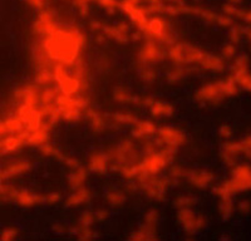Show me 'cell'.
Here are the masks:
<instances>
[{
	"label": "cell",
	"mask_w": 251,
	"mask_h": 241,
	"mask_svg": "<svg viewBox=\"0 0 251 241\" xmlns=\"http://www.w3.org/2000/svg\"><path fill=\"white\" fill-rule=\"evenodd\" d=\"M237 55V47L236 44L232 43H226L225 46L221 49V58H223L225 62L227 60H234Z\"/></svg>",
	"instance_id": "obj_43"
},
{
	"label": "cell",
	"mask_w": 251,
	"mask_h": 241,
	"mask_svg": "<svg viewBox=\"0 0 251 241\" xmlns=\"http://www.w3.org/2000/svg\"><path fill=\"white\" fill-rule=\"evenodd\" d=\"M219 136L220 138H223L224 141H227L231 138L232 136V128L228 124H223L219 127Z\"/></svg>",
	"instance_id": "obj_52"
},
{
	"label": "cell",
	"mask_w": 251,
	"mask_h": 241,
	"mask_svg": "<svg viewBox=\"0 0 251 241\" xmlns=\"http://www.w3.org/2000/svg\"><path fill=\"white\" fill-rule=\"evenodd\" d=\"M241 156V147H240V141H225L221 146V152L220 157L224 164L227 167H234L237 164V160Z\"/></svg>",
	"instance_id": "obj_16"
},
{
	"label": "cell",
	"mask_w": 251,
	"mask_h": 241,
	"mask_svg": "<svg viewBox=\"0 0 251 241\" xmlns=\"http://www.w3.org/2000/svg\"><path fill=\"white\" fill-rule=\"evenodd\" d=\"M219 213L224 220H228V218L232 217L235 213V205L232 198H223V200H220Z\"/></svg>",
	"instance_id": "obj_35"
},
{
	"label": "cell",
	"mask_w": 251,
	"mask_h": 241,
	"mask_svg": "<svg viewBox=\"0 0 251 241\" xmlns=\"http://www.w3.org/2000/svg\"><path fill=\"white\" fill-rule=\"evenodd\" d=\"M196 71L195 66H181V64H175L169 72H167V82L171 84L180 83L183 79L188 78L192 73Z\"/></svg>",
	"instance_id": "obj_23"
},
{
	"label": "cell",
	"mask_w": 251,
	"mask_h": 241,
	"mask_svg": "<svg viewBox=\"0 0 251 241\" xmlns=\"http://www.w3.org/2000/svg\"><path fill=\"white\" fill-rule=\"evenodd\" d=\"M201 69L203 71H208V72L212 73H220L224 72L226 68L225 60L221 57H217L215 54H210V53H206V55L203 57L202 62L200 63Z\"/></svg>",
	"instance_id": "obj_26"
},
{
	"label": "cell",
	"mask_w": 251,
	"mask_h": 241,
	"mask_svg": "<svg viewBox=\"0 0 251 241\" xmlns=\"http://www.w3.org/2000/svg\"><path fill=\"white\" fill-rule=\"evenodd\" d=\"M138 77L142 80L145 84H152L154 83V80L157 78V72L154 71V68L149 64H145V66H140L138 69Z\"/></svg>",
	"instance_id": "obj_34"
},
{
	"label": "cell",
	"mask_w": 251,
	"mask_h": 241,
	"mask_svg": "<svg viewBox=\"0 0 251 241\" xmlns=\"http://www.w3.org/2000/svg\"><path fill=\"white\" fill-rule=\"evenodd\" d=\"M1 181H3V177H1V172H0V186L3 185V184H1Z\"/></svg>",
	"instance_id": "obj_63"
},
{
	"label": "cell",
	"mask_w": 251,
	"mask_h": 241,
	"mask_svg": "<svg viewBox=\"0 0 251 241\" xmlns=\"http://www.w3.org/2000/svg\"><path fill=\"white\" fill-rule=\"evenodd\" d=\"M60 200H62V195L59 193H55V191L44 195V204L55 205L58 202H60Z\"/></svg>",
	"instance_id": "obj_51"
},
{
	"label": "cell",
	"mask_w": 251,
	"mask_h": 241,
	"mask_svg": "<svg viewBox=\"0 0 251 241\" xmlns=\"http://www.w3.org/2000/svg\"><path fill=\"white\" fill-rule=\"evenodd\" d=\"M145 140L146 141H143L142 146H141V151H142L143 155H150V153L157 152L158 149H161L165 146L158 137H157V140H149V138H145Z\"/></svg>",
	"instance_id": "obj_36"
},
{
	"label": "cell",
	"mask_w": 251,
	"mask_h": 241,
	"mask_svg": "<svg viewBox=\"0 0 251 241\" xmlns=\"http://www.w3.org/2000/svg\"><path fill=\"white\" fill-rule=\"evenodd\" d=\"M60 162H62L63 165H66V166L69 167L71 169H77V167L80 166L79 161L75 160V158H73V157H69V156H66V155L63 156V158L60 160Z\"/></svg>",
	"instance_id": "obj_53"
},
{
	"label": "cell",
	"mask_w": 251,
	"mask_h": 241,
	"mask_svg": "<svg viewBox=\"0 0 251 241\" xmlns=\"http://www.w3.org/2000/svg\"><path fill=\"white\" fill-rule=\"evenodd\" d=\"M163 58H165V50H163L162 46L153 39L146 40L138 50L137 55L140 66H145V64L153 66L156 63H160Z\"/></svg>",
	"instance_id": "obj_12"
},
{
	"label": "cell",
	"mask_w": 251,
	"mask_h": 241,
	"mask_svg": "<svg viewBox=\"0 0 251 241\" xmlns=\"http://www.w3.org/2000/svg\"><path fill=\"white\" fill-rule=\"evenodd\" d=\"M227 3L234 4V5H239V4L243 3V0H227Z\"/></svg>",
	"instance_id": "obj_62"
},
{
	"label": "cell",
	"mask_w": 251,
	"mask_h": 241,
	"mask_svg": "<svg viewBox=\"0 0 251 241\" xmlns=\"http://www.w3.org/2000/svg\"><path fill=\"white\" fill-rule=\"evenodd\" d=\"M84 113H86V117L87 120H88L91 131L94 135H100V133L104 132V131L108 128L107 117H104L100 112H98L96 109L88 107V108H86Z\"/></svg>",
	"instance_id": "obj_19"
},
{
	"label": "cell",
	"mask_w": 251,
	"mask_h": 241,
	"mask_svg": "<svg viewBox=\"0 0 251 241\" xmlns=\"http://www.w3.org/2000/svg\"><path fill=\"white\" fill-rule=\"evenodd\" d=\"M243 20H245L246 23H251V9H249V10H245V13H244Z\"/></svg>",
	"instance_id": "obj_59"
},
{
	"label": "cell",
	"mask_w": 251,
	"mask_h": 241,
	"mask_svg": "<svg viewBox=\"0 0 251 241\" xmlns=\"http://www.w3.org/2000/svg\"><path fill=\"white\" fill-rule=\"evenodd\" d=\"M149 108L150 112H151V116L154 118L171 117L175 112L174 106L171 103H169V102H165V100L154 99Z\"/></svg>",
	"instance_id": "obj_27"
},
{
	"label": "cell",
	"mask_w": 251,
	"mask_h": 241,
	"mask_svg": "<svg viewBox=\"0 0 251 241\" xmlns=\"http://www.w3.org/2000/svg\"><path fill=\"white\" fill-rule=\"evenodd\" d=\"M29 132L25 128L18 133L6 135L0 138V152L1 153H14L19 151L22 147L28 146Z\"/></svg>",
	"instance_id": "obj_15"
},
{
	"label": "cell",
	"mask_w": 251,
	"mask_h": 241,
	"mask_svg": "<svg viewBox=\"0 0 251 241\" xmlns=\"http://www.w3.org/2000/svg\"><path fill=\"white\" fill-rule=\"evenodd\" d=\"M103 24L100 23V22H98V20H92L91 22V28L93 32H100V29H102Z\"/></svg>",
	"instance_id": "obj_58"
},
{
	"label": "cell",
	"mask_w": 251,
	"mask_h": 241,
	"mask_svg": "<svg viewBox=\"0 0 251 241\" xmlns=\"http://www.w3.org/2000/svg\"><path fill=\"white\" fill-rule=\"evenodd\" d=\"M54 102L59 112L60 120H66V122L79 120L86 108H88V99L80 95L59 93L55 97Z\"/></svg>",
	"instance_id": "obj_5"
},
{
	"label": "cell",
	"mask_w": 251,
	"mask_h": 241,
	"mask_svg": "<svg viewBox=\"0 0 251 241\" xmlns=\"http://www.w3.org/2000/svg\"><path fill=\"white\" fill-rule=\"evenodd\" d=\"M157 133V126L149 120H140L136 124L132 126V136L137 140H145L150 138Z\"/></svg>",
	"instance_id": "obj_22"
},
{
	"label": "cell",
	"mask_w": 251,
	"mask_h": 241,
	"mask_svg": "<svg viewBox=\"0 0 251 241\" xmlns=\"http://www.w3.org/2000/svg\"><path fill=\"white\" fill-rule=\"evenodd\" d=\"M94 222V214L92 211H83L79 215V218H78V224L83 225V226H91Z\"/></svg>",
	"instance_id": "obj_46"
},
{
	"label": "cell",
	"mask_w": 251,
	"mask_h": 241,
	"mask_svg": "<svg viewBox=\"0 0 251 241\" xmlns=\"http://www.w3.org/2000/svg\"><path fill=\"white\" fill-rule=\"evenodd\" d=\"M244 13H245V10H244V9L237 8V5H234V4L226 3L223 5V14L228 15V17H231L232 19H234V18H237V19H243Z\"/></svg>",
	"instance_id": "obj_40"
},
{
	"label": "cell",
	"mask_w": 251,
	"mask_h": 241,
	"mask_svg": "<svg viewBox=\"0 0 251 241\" xmlns=\"http://www.w3.org/2000/svg\"><path fill=\"white\" fill-rule=\"evenodd\" d=\"M157 226H158V225L146 224V222H142L140 229L133 231L132 235L129 236L128 239L133 241L157 240V239H158V236H157Z\"/></svg>",
	"instance_id": "obj_25"
},
{
	"label": "cell",
	"mask_w": 251,
	"mask_h": 241,
	"mask_svg": "<svg viewBox=\"0 0 251 241\" xmlns=\"http://www.w3.org/2000/svg\"><path fill=\"white\" fill-rule=\"evenodd\" d=\"M143 37L147 39H153L161 44L166 46H172L175 42V37L172 30L170 29L169 24L166 23V20L162 19L158 15L150 18L149 24H147V30L143 34Z\"/></svg>",
	"instance_id": "obj_9"
},
{
	"label": "cell",
	"mask_w": 251,
	"mask_h": 241,
	"mask_svg": "<svg viewBox=\"0 0 251 241\" xmlns=\"http://www.w3.org/2000/svg\"><path fill=\"white\" fill-rule=\"evenodd\" d=\"M71 234L75 235L78 240H93V239L97 238V235L91 229V226H83V225L79 224L77 226L72 227Z\"/></svg>",
	"instance_id": "obj_33"
},
{
	"label": "cell",
	"mask_w": 251,
	"mask_h": 241,
	"mask_svg": "<svg viewBox=\"0 0 251 241\" xmlns=\"http://www.w3.org/2000/svg\"><path fill=\"white\" fill-rule=\"evenodd\" d=\"M240 147H241V156H245L251 160V136L240 140Z\"/></svg>",
	"instance_id": "obj_47"
},
{
	"label": "cell",
	"mask_w": 251,
	"mask_h": 241,
	"mask_svg": "<svg viewBox=\"0 0 251 241\" xmlns=\"http://www.w3.org/2000/svg\"><path fill=\"white\" fill-rule=\"evenodd\" d=\"M92 200V193L91 190L87 187H80V189L75 190L71 195L67 197L66 200V207H78L82 205L88 204L89 201Z\"/></svg>",
	"instance_id": "obj_24"
},
{
	"label": "cell",
	"mask_w": 251,
	"mask_h": 241,
	"mask_svg": "<svg viewBox=\"0 0 251 241\" xmlns=\"http://www.w3.org/2000/svg\"><path fill=\"white\" fill-rule=\"evenodd\" d=\"M87 178H88V169H84V167L79 166L77 169H72L71 175L68 177L69 187H71V190L75 191V190L84 186Z\"/></svg>",
	"instance_id": "obj_30"
},
{
	"label": "cell",
	"mask_w": 251,
	"mask_h": 241,
	"mask_svg": "<svg viewBox=\"0 0 251 241\" xmlns=\"http://www.w3.org/2000/svg\"><path fill=\"white\" fill-rule=\"evenodd\" d=\"M156 135L165 146L172 147V148L176 149L178 147L183 146L186 144V141H187V137H186L183 131L171 126H162L160 128H157Z\"/></svg>",
	"instance_id": "obj_13"
},
{
	"label": "cell",
	"mask_w": 251,
	"mask_h": 241,
	"mask_svg": "<svg viewBox=\"0 0 251 241\" xmlns=\"http://www.w3.org/2000/svg\"><path fill=\"white\" fill-rule=\"evenodd\" d=\"M176 155V148L163 146L157 152L143 155L138 161V176L136 180H140L149 176L160 175L163 169L171 165Z\"/></svg>",
	"instance_id": "obj_4"
},
{
	"label": "cell",
	"mask_w": 251,
	"mask_h": 241,
	"mask_svg": "<svg viewBox=\"0 0 251 241\" xmlns=\"http://www.w3.org/2000/svg\"><path fill=\"white\" fill-rule=\"evenodd\" d=\"M243 37V26L235 25V24L232 26H230V32H228V40H230V43L236 44L237 46V44H240Z\"/></svg>",
	"instance_id": "obj_44"
},
{
	"label": "cell",
	"mask_w": 251,
	"mask_h": 241,
	"mask_svg": "<svg viewBox=\"0 0 251 241\" xmlns=\"http://www.w3.org/2000/svg\"><path fill=\"white\" fill-rule=\"evenodd\" d=\"M146 3L149 4V5H158L163 1V0H145Z\"/></svg>",
	"instance_id": "obj_60"
},
{
	"label": "cell",
	"mask_w": 251,
	"mask_h": 241,
	"mask_svg": "<svg viewBox=\"0 0 251 241\" xmlns=\"http://www.w3.org/2000/svg\"><path fill=\"white\" fill-rule=\"evenodd\" d=\"M195 1H200V0H195Z\"/></svg>",
	"instance_id": "obj_64"
},
{
	"label": "cell",
	"mask_w": 251,
	"mask_h": 241,
	"mask_svg": "<svg viewBox=\"0 0 251 241\" xmlns=\"http://www.w3.org/2000/svg\"><path fill=\"white\" fill-rule=\"evenodd\" d=\"M25 1L30 6H33L34 9H37V10H40V9L43 8V5H44V0H25Z\"/></svg>",
	"instance_id": "obj_56"
},
{
	"label": "cell",
	"mask_w": 251,
	"mask_h": 241,
	"mask_svg": "<svg viewBox=\"0 0 251 241\" xmlns=\"http://www.w3.org/2000/svg\"><path fill=\"white\" fill-rule=\"evenodd\" d=\"M239 86L230 74L224 79L203 84L195 92L194 99L201 106H217L223 103L225 98L239 95Z\"/></svg>",
	"instance_id": "obj_2"
},
{
	"label": "cell",
	"mask_w": 251,
	"mask_h": 241,
	"mask_svg": "<svg viewBox=\"0 0 251 241\" xmlns=\"http://www.w3.org/2000/svg\"><path fill=\"white\" fill-rule=\"evenodd\" d=\"M51 82H54V78H53V73L49 69H39L38 73L35 74V83L38 86H49Z\"/></svg>",
	"instance_id": "obj_39"
},
{
	"label": "cell",
	"mask_w": 251,
	"mask_h": 241,
	"mask_svg": "<svg viewBox=\"0 0 251 241\" xmlns=\"http://www.w3.org/2000/svg\"><path fill=\"white\" fill-rule=\"evenodd\" d=\"M10 202H15L22 207H33L44 204V195L33 193L30 190L17 189L13 186L12 193H10Z\"/></svg>",
	"instance_id": "obj_14"
},
{
	"label": "cell",
	"mask_w": 251,
	"mask_h": 241,
	"mask_svg": "<svg viewBox=\"0 0 251 241\" xmlns=\"http://www.w3.org/2000/svg\"><path fill=\"white\" fill-rule=\"evenodd\" d=\"M177 218L187 235H195L202 229H205L207 225V220L205 218V216L201 214L196 215L192 207L177 210Z\"/></svg>",
	"instance_id": "obj_10"
},
{
	"label": "cell",
	"mask_w": 251,
	"mask_h": 241,
	"mask_svg": "<svg viewBox=\"0 0 251 241\" xmlns=\"http://www.w3.org/2000/svg\"><path fill=\"white\" fill-rule=\"evenodd\" d=\"M84 43V35L77 28L58 25L51 33L40 37L38 47L53 63L69 68L82 58Z\"/></svg>",
	"instance_id": "obj_1"
},
{
	"label": "cell",
	"mask_w": 251,
	"mask_h": 241,
	"mask_svg": "<svg viewBox=\"0 0 251 241\" xmlns=\"http://www.w3.org/2000/svg\"><path fill=\"white\" fill-rule=\"evenodd\" d=\"M206 53L207 52L188 43H174L169 47L167 57L174 64L197 67L200 66Z\"/></svg>",
	"instance_id": "obj_6"
},
{
	"label": "cell",
	"mask_w": 251,
	"mask_h": 241,
	"mask_svg": "<svg viewBox=\"0 0 251 241\" xmlns=\"http://www.w3.org/2000/svg\"><path fill=\"white\" fill-rule=\"evenodd\" d=\"M166 1H170V3L175 4V5H183V0H166Z\"/></svg>",
	"instance_id": "obj_61"
},
{
	"label": "cell",
	"mask_w": 251,
	"mask_h": 241,
	"mask_svg": "<svg viewBox=\"0 0 251 241\" xmlns=\"http://www.w3.org/2000/svg\"><path fill=\"white\" fill-rule=\"evenodd\" d=\"M18 230L15 227H6L4 229L1 233H0V240L3 241H10V240H14L15 238L18 236Z\"/></svg>",
	"instance_id": "obj_49"
},
{
	"label": "cell",
	"mask_w": 251,
	"mask_h": 241,
	"mask_svg": "<svg viewBox=\"0 0 251 241\" xmlns=\"http://www.w3.org/2000/svg\"><path fill=\"white\" fill-rule=\"evenodd\" d=\"M106 117L107 120H111V122H108V124H114L116 127L133 126L138 122V118L129 112H113L107 115Z\"/></svg>",
	"instance_id": "obj_28"
},
{
	"label": "cell",
	"mask_w": 251,
	"mask_h": 241,
	"mask_svg": "<svg viewBox=\"0 0 251 241\" xmlns=\"http://www.w3.org/2000/svg\"><path fill=\"white\" fill-rule=\"evenodd\" d=\"M175 182L176 181L172 180L170 176L169 177H163V176L158 175L149 176V177L137 180L138 190H141L145 196L156 201L163 200L169 189Z\"/></svg>",
	"instance_id": "obj_8"
},
{
	"label": "cell",
	"mask_w": 251,
	"mask_h": 241,
	"mask_svg": "<svg viewBox=\"0 0 251 241\" xmlns=\"http://www.w3.org/2000/svg\"><path fill=\"white\" fill-rule=\"evenodd\" d=\"M53 231H54L55 234H59V235H62V234H66L67 231H68V227L63 224V222H57V224L53 225Z\"/></svg>",
	"instance_id": "obj_55"
},
{
	"label": "cell",
	"mask_w": 251,
	"mask_h": 241,
	"mask_svg": "<svg viewBox=\"0 0 251 241\" xmlns=\"http://www.w3.org/2000/svg\"><path fill=\"white\" fill-rule=\"evenodd\" d=\"M186 178L195 189H206L214 182L215 175L208 169H190Z\"/></svg>",
	"instance_id": "obj_18"
},
{
	"label": "cell",
	"mask_w": 251,
	"mask_h": 241,
	"mask_svg": "<svg viewBox=\"0 0 251 241\" xmlns=\"http://www.w3.org/2000/svg\"><path fill=\"white\" fill-rule=\"evenodd\" d=\"M158 220H160V214H158V211H157L156 209H151L145 214L142 222H146V224L158 225Z\"/></svg>",
	"instance_id": "obj_45"
},
{
	"label": "cell",
	"mask_w": 251,
	"mask_h": 241,
	"mask_svg": "<svg viewBox=\"0 0 251 241\" xmlns=\"http://www.w3.org/2000/svg\"><path fill=\"white\" fill-rule=\"evenodd\" d=\"M54 124L51 123L50 120L44 118L43 124L39 127L35 131H31L29 132L28 135V146H34V147H39L42 145L47 144L50 141V131L53 128Z\"/></svg>",
	"instance_id": "obj_17"
},
{
	"label": "cell",
	"mask_w": 251,
	"mask_h": 241,
	"mask_svg": "<svg viewBox=\"0 0 251 241\" xmlns=\"http://www.w3.org/2000/svg\"><path fill=\"white\" fill-rule=\"evenodd\" d=\"M104 200L111 207H121L122 205H125L127 195H126L125 190L111 189L107 190L104 193Z\"/></svg>",
	"instance_id": "obj_31"
},
{
	"label": "cell",
	"mask_w": 251,
	"mask_h": 241,
	"mask_svg": "<svg viewBox=\"0 0 251 241\" xmlns=\"http://www.w3.org/2000/svg\"><path fill=\"white\" fill-rule=\"evenodd\" d=\"M243 33H244V37L248 39L249 48H250V52H251V25L243 28Z\"/></svg>",
	"instance_id": "obj_57"
},
{
	"label": "cell",
	"mask_w": 251,
	"mask_h": 241,
	"mask_svg": "<svg viewBox=\"0 0 251 241\" xmlns=\"http://www.w3.org/2000/svg\"><path fill=\"white\" fill-rule=\"evenodd\" d=\"M188 171L186 167L181 166V165H174V166L170 167L169 169V176L175 181H180L182 178H186L188 175Z\"/></svg>",
	"instance_id": "obj_41"
},
{
	"label": "cell",
	"mask_w": 251,
	"mask_h": 241,
	"mask_svg": "<svg viewBox=\"0 0 251 241\" xmlns=\"http://www.w3.org/2000/svg\"><path fill=\"white\" fill-rule=\"evenodd\" d=\"M109 217V211L107 209H98L96 213H94V220L103 222Z\"/></svg>",
	"instance_id": "obj_54"
},
{
	"label": "cell",
	"mask_w": 251,
	"mask_h": 241,
	"mask_svg": "<svg viewBox=\"0 0 251 241\" xmlns=\"http://www.w3.org/2000/svg\"><path fill=\"white\" fill-rule=\"evenodd\" d=\"M100 30L103 32V35H107V37L111 38V39H113V40H116V42L120 44H127L129 42V34H126V33H123L117 25L116 26L103 25Z\"/></svg>",
	"instance_id": "obj_32"
},
{
	"label": "cell",
	"mask_w": 251,
	"mask_h": 241,
	"mask_svg": "<svg viewBox=\"0 0 251 241\" xmlns=\"http://www.w3.org/2000/svg\"><path fill=\"white\" fill-rule=\"evenodd\" d=\"M109 167V161L106 152L102 151H94L88 158V171L97 175H103L107 172Z\"/></svg>",
	"instance_id": "obj_21"
},
{
	"label": "cell",
	"mask_w": 251,
	"mask_h": 241,
	"mask_svg": "<svg viewBox=\"0 0 251 241\" xmlns=\"http://www.w3.org/2000/svg\"><path fill=\"white\" fill-rule=\"evenodd\" d=\"M251 190V165L236 164L231 167L230 177L214 187V195L220 200L232 198L236 193Z\"/></svg>",
	"instance_id": "obj_3"
},
{
	"label": "cell",
	"mask_w": 251,
	"mask_h": 241,
	"mask_svg": "<svg viewBox=\"0 0 251 241\" xmlns=\"http://www.w3.org/2000/svg\"><path fill=\"white\" fill-rule=\"evenodd\" d=\"M57 96H58V88L46 86L43 89H40L39 104L50 103V102H54L55 97H57Z\"/></svg>",
	"instance_id": "obj_37"
},
{
	"label": "cell",
	"mask_w": 251,
	"mask_h": 241,
	"mask_svg": "<svg viewBox=\"0 0 251 241\" xmlns=\"http://www.w3.org/2000/svg\"><path fill=\"white\" fill-rule=\"evenodd\" d=\"M109 161V166H122V165L137 164L141 160V155L137 147L131 140H122L117 145L109 147L106 152Z\"/></svg>",
	"instance_id": "obj_7"
},
{
	"label": "cell",
	"mask_w": 251,
	"mask_h": 241,
	"mask_svg": "<svg viewBox=\"0 0 251 241\" xmlns=\"http://www.w3.org/2000/svg\"><path fill=\"white\" fill-rule=\"evenodd\" d=\"M98 4H100L102 8H104L108 13L113 14L114 10L120 6V3H118L117 0H96Z\"/></svg>",
	"instance_id": "obj_48"
},
{
	"label": "cell",
	"mask_w": 251,
	"mask_h": 241,
	"mask_svg": "<svg viewBox=\"0 0 251 241\" xmlns=\"http://www.w3.org/2000/svg\"><path fill=\"white\" fill-rule=\"evenodd\" d=\"M31 169V164L28 160H19L14 161L12 164L6 165L0 172H1V177L3 180H10L17 176L24 175V173L29 172Z\"/></svg>",
	"instance_id": "obj_20"
},
{
	"label": "cell",
	"mask_w": 251,
	"mask_h": 241,
	"mask_svg": "<svg viewBox=\"0 0 251 241\" xmlns=\"http://www.w3.org/2000/svg\"><path fill=\"white\" fill-rule=\"evenodd\" d=\"M39 148V152L40 155L46 156V157H53V158H57L58 161H60L63 158V156H64V153L60 152L59 149L55 148L54 146H51L49 142H47V144L42 145V146L38 147Z\"/></svg>",
	"instance_id": "obj_38"
},
{
	"label": "cell",
	"mask_w": 251,
	"mask_h": 241,
	"mask_svg": "<svg viewBox=\"0 0 251 241\" xmlns=\"http://www.w3.org/2000/svg\"><path fill=\"white\" fill-rule=\"evenodd\" d=\"M231 75L240 89L251 92V72L250 59L246 54L236 55L231 68Z\"/></svg>",
	"instance_id": "obj_11"
},
{
	"label": "cell",
	"mask_w": 251,
	"mask_h": 241,
	"mask_svg": "<svg viewBox=\"0 0 251 241\" xmlns=\"http://www.w3.org/2000/svg\"><path fill=\"white\" fill-rule=\"evenodd\" d=\"M195 204H196V198L191 197V196H178V197L174 200V207L176 210L192 207Z\"/></svg>",
	"instance_id": "obj_42"
},
{
	"label": "cell",
	"mask_w": 251,
	"mask_h": 241,
	"mask_svg": "<svg viewBox=\"0 0 251 241\" xmlns=\"http://www.w3.org/2000/svg\"><path fill=\"white\" fill-rule=\"evenodd\" d=\"M113 99L118 103L122 104H134V106H141V97H134L123 86H118L113 89Z\"/></svg>",
	"instance_id": "obj_29"
},
{
	"label": "cell",
	"mask_w": 251,
	"mask_h": 241,
	"mask_svg": "<svg viewBox=\"0 0 251 241\" xmlns=\"http://www.w3.org/2000/svg\"><path fill=\"white\" fill-rule=\"evenodd\" d=\"M237 211L241 215L246 216L250 215L251 214V201L248 200V198H244V200L239 201V204H237Z\"/></svg>",
	"instance_id": "obj_50"
}]
</instances>
